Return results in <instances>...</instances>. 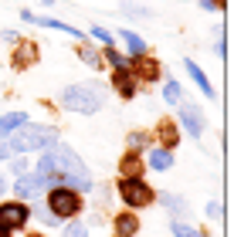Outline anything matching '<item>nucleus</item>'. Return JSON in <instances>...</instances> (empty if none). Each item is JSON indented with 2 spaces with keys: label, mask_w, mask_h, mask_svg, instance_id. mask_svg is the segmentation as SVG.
I'll return each mask as SVG.
<instances>
[{
  "label": "nucleus",
  "mask_w": 251,
  "mask_h": 237,
  "mask_svg": "<svg viewBox=\"0 0 251 237\" xmlns=\"http://www.w3.org/2000/svg\"><path fill=\"white\" fill-rule=\"evenodd\" d=\"M3 142L10 146L14 156H24V153H34V149H51V146H58V132L48 129V125H31V122H27V125H21L17 132H10Z\"/></svg>",
  "instance_id": "f257e3e1"
},
{
  "label": "nucleus",
  "mask_w": 251,
  "mask_h": 237,
  "mask_svg": "<svg viewBox=\"0 0 251 237\" xmlns=\"http://www.w3.org/2000/svg\"><path fill=\"white\" fill-rule=\"evenodd\" d=\"M61 105L65 112H78V116H95L105 105V95L95 85H65L61 88Z\"/></svg>",
  "instance_id": "f03ea898"
},
{
  "label": "nucleus",
  "mask_w": 251,
  "mask_h": 237,
  "mask_svg": "<svg viewBox=\"0 0 251 237\" xmlns=\"http://www.w3.org/2000/svg\"><path fill=\"white\" fill-rule=\"evenodd\" d=\"M48 210H51L58 220H72V217H78V210H82V193H75V190H68V187H51V190H48Z\"/></svg>",
  "instance_id": "7ed1b4c3"
},
{
  "label": "nucleus",
  "mask_w": 251,
  "mask_h": 237,
  "mask_svg": "<svg viewBox=\"0 0 251 237\" xmlns=\"http://www.w3.org/2000/svg\"><path fill=\"white\" fill-rule=\"evenodd\" d=\"M119 197H123V203L129 210H143V207H150L156 200V190L146 187L143 180H119Z\"/></svg>",
  "instance_id": "20e7f679"
},
{
  "label": "nucleus",
  "mask_w": 251,
  "mask_h": 237,
  "mask_svg": "<svg viewBox=\"0 0 251 237\" xmlns=\"http://www.w3.org/2000/svg\"><path fill=\"white\" fill-rule=\"evenodd\" d=\"M0 224L14 234V231H24L27 224H31V207L24 203V200H7V203H0Z\"/></svg>",
  "instance_id": "39448f33"
},
{
  "label": "nucleus",
  "mask_w": 251,
  "mask_h": 237,
  "mask_svg": "<svg viewBox=\"0 0 251 237\" xmlns=\"http://www.w3.org/2000/svg\"><path fill=\"white\" fill-rule=\"evenodd\" d=\"M176 109H180V122H183L187 136H190V139H201L204 129H207V118H204V112H201V105H194V102H180Z\"/></svg>",
  "instance_id": "423d86ee"
},
{
  "label": "nucleus",
  "mask_w": 251,
  "mask_h": 237,
  "mask_svg": "<svg viewBox=\"0 0 251 237\" xmlns=\"http://www.w3.org/2000/svg\"><path fill=\"white\" fill-rule=\"evenodd\" d=\"M44 190H51V183H48L44 176H38V173H24V176H17V180H14V193H17V200L41 197Z\"/></svg>",
  "instance_id": "0eeeda50"
},
{
  "label": "nucleus",
  "mask_w": 251,
  "mask_h": 237,
  "mask_svg": "<svg viewBox=\"0 0 251 237\" xmlns=\"http://www.w3.org/2000/svg\"><path fill=\"white\" fill-rule=\"evenodd\" d=\"M21 17L27 21V24H38V27H48V31H61V34H68V38L82 41L85 34L82 31H75L72 24H65V21H54V17H38V14H31V10H21Z\"/></svg>",
  "instance_id": "6e6552de"
},
{
  "label": "nucleus",
  "mask_w": 251,
  "mask_h": 237,
  "mask_svg": "<svg viewBox=\"0 0 251 237\" xmlns=\"http://www.w3.org/2000/svg\"><path fill=\"white\" fill-rule=\"evenodd\" d=\"M38 54H41V47L34 44V41H17V51L10 54V68H31L34 61H38Z\"/></svg>",
  "instance_id": "1a4fd4ad"
},
{
  "label": "nucleus",
  "mask_w": 251,
  "mask_h": 237,
  "mask_svg": "<svg viewBox=\"0 0 251 237\" xmlns=\"http://www.w3.org/2000/svg\"><path fill=\"white\" fill-rule=\"evenodd\" d=\"M129 75L139 81H156V75H160V65H156V58H132V65H129Z\"/></svg>",
  "instance_id": "9d476101"
},
{
  "label": "nucleus",
  "mask_w": 251,
  "mask_h": 237,
  "mask_svg": "<svg viewBox=\"0 0 251 237\" xmlns=\"http://www.w3.org/2000/svg\"><path fill=\"white\" fill-rule=\"evenodd\" d=\"M156 200L167 207L170 213H173V220H183V217H190V203L183 197H176V193H170V190H160L156 193Z\"/></svg>",
  "instance_id": "9b49d317"
},
{
  "label": "nucleus",
  "mask_w": 251,
  "mask_h": 237,
  "mask_svg": "<svg viewBox=\"0 0 251 237\" xmlns=\"http://www.w3.org/2000/svg\"><path fill=\"white\" fill-rule=\"evenodd\" d=\"M143 159H139V153H126L123 159H119V173H123V180H143Z\"/></svg>",
  "instance_id": "f8f14e48"
},
{
  "label": "nucleus",
  "mask_w": 251,
  "mask_h": 237,
  "mask_svg": "<svg viewBox=\"0 0 251 237\" xmlns=\"http://www.w3.org/2000/svg\"><path fill=\"white\" fill-rule=\"evenodd\" d=\"M156 139H160V149H170V153H173V146L180 142L176 122H160V125H156Z\"/></svg>",
  "instance_id": "ddd939ff"
},
{
  "label": "nucleus",
  "mask_w": 251,
  "mask_h": 237,
  "mask_svg": "<svg viewBox=\"0 0 251 237\" xmlns=\"http://www.w3.org/2000/svg\"><path fill=\"white\" fill-rule=\"evenodd\" d=\"M139 234V217L132 210H126L116 217V237H136Z\"/></svg>",
  "instance_id": "4468645a"
},
{
  "label": "nucleus",
  "mask_w": 251,
  "mask_h": 237,
  "mask_svg": "<svg viewBox=\"0 0 251 237\" xmlns=\"http://www.w3.org/2000/svg\"><path fill=\"white\" fill-rule=\"evenodd\" d=\"M112 85H116V92H119L123 98H136V92H139V81L132 78L129 71H116V75H112Z\"/></svg>",
  "instance_id": "2eb2a0df"
},
{
  "label": "nucleus",
  "mask_w": 251,
  "mask_h": 237,
  "mask_svg": "<svg viewBox=\"0 0 251 237\" xmlns=\"http://www.w3.org/2000/svg\"><path fill=\"white\" fill-rule=\"evenodd\" d=\"M21 125H27V112H7V116H0V142L10 132H17Z\"/></svg>",
  "instance_id": "dca6fc26"
},
{
  "label": "nucleus",
  "mask_w": 251,
  "mask_h": 237,
  "mask_svg": "<svg viewBox=\"0 0 251 237\" xmlns=\"http://www.w3.org/2000/svg\"><path fill=\"white\" fill-rule=\"evenodd\" d=\"M187 71H190V78L197 81V88H201L207 98H214V95H217V92H214V85H210V78L204 75V68H201L197 61H190V58H187Z\"/></svg>",
  "instance_id": "f3484780"
},
{
  "label": "nucleus",
  "mask_w": 251,
  "mask_h": 237,
  "mask_svg": "<svg viewBox=\"0 0 251 237\" xmlns=\"http://www.w3.org/2000/svg\"><path fill=\"white\" fill-rule=\"evenodd\" d=\"M119 38H123V44L129 47V54H132V58H143V54H146V41L139 38L136 31H129V27H123V31H119Z\"/></svg>",
  "instance_id": "a211bd4d"
},
{
  "label": "nucleus",
  "mask_w": 251,
  "mask_h": 237,
  "mask_svg": "<svg viewBox=\"0 0 251 237\" xmlns=\"http://www.w3.org/2000/svg\"><path fill=\"white\" fill-rule=\"evenodd\" d=\"M170 166H173V153H170V149H160V146H153V149H150V169L167 173Z\"/></svg>",
  "instance_id": "6ab92c4d"
},
{
  "label": "nucleus",
  "mask_w": 251,
  "mask_h": 237,
  "mask_svg": "<svg viewBox=\"0 0 251 237\" xmlns=\"http://www.w3.org/2000/svg\"><path fill=\"white\" fill-rule=\"evenodd\" d=\"M102 61H109L116 71H129V65H132V58H126L123 51H116V47H105V58Z\"/></svg>",
  "instance_id": "aec40b11"
},
{
  "label": "nucleus",
  "mask_w": 251,
  "mask_h": 237,
  "mask_svg": "<svg viewBox=\"0 0 251 237\" xmlns=\"http://www.w3.org/2000/svg\"><path fill=\"white\" fill-rule=\"evenodd\" d=\"M31 217H38V224H41V227H58V224H61V220H58V217H54V213H51L44 203L31 207Z\"/></svg>",
  "instance_id": "412c9836"
},
{
  "label": "nucleus",
  "mask_w": 251,
  "mask_h": 237,
  "mask_svg": "<svg viewBox=\"0 0 251 237\" xmlns=\"http://www.w3.org/2000/svg\"><path fill=\"white\" fill-rule=\"evenodd\" d=\"M163 98H167L170 105H180V102H183V88H180V81L170 78L167 85H163Z\"/></svg>",
  "instance_id": "4be33fe9"
},
{
  "label": "nucleus",
  "mask_w": 251,
  "mask_h": 237,
  "mask_svg": "<svg viewBox=\"0 0 251 237\" xmlns=\"http://www.w3.org/2000/svg\"><path fill=\"white\" fill-rule=\"evenodd\" d=\"M170 231H173V237H204L201 231H194L187 220H170Z\"/></svg>",
  "instance_id": "5701e85b"
},
{
  "label": "nucleus",
  "mask_w": 251,
  "mask_h": 237,
  "mask_svg": "<svg viewBox=\"0 0 251 237\" xmlns=\"http://www.w3.org/2000/svg\"><path fill=\"white\" fill-rule=\"evenodd\" d=\"M143 146H150V132H129V149L136 153V149H143Z\"/></svg>",
  "instance_id": "b1692460"
},
{
  "label": "nucleus",
  "mask_w": 251,
  "mask_h": 237,
  "mask_svg": "<svg viewBox=\"0 0 251 237\" xmlns=\"http://www.w3.org/2000/svg\"><path fill=\"white\" fill-rule=\"evenodd\" d=\"M27 166H31V163H27L24 156H10V166H7V169H10L14 176H24V173H31Z\"/></svg>",
  "instance_id": "393cba45"
},
{
  "label": "nucleus",
  "mask_w": 251,
  "mask_h": 237,
  "mask_svg": "<svg viewBox=\"0 0 251 237\" xmlns=\"http://www.w3.org/2000/svg\"><path fill=\"white\" fill-rule=\"evenodd\" d=\"M65 237H88V224H82V220H72V224L65 227Z\"/></svg>",
  "instance_id": "a878e982"
},
{
  "label": "nucleus",
  "mask_w": 251,
  "mask_h": 237,
  "mask_svg": "<svg viewBox=\"0 0 251 237\" xmlns=\"http://www.w3.org/2000/svg\"><path fill=\"white\" fill-rule=\"evenodd\" d=\"M82 61L88 65V68H102V58H99L95 47H82Z\"/></svg>",
  "instance_id": "bb28decb"
},
{
  "label": "nucleus",
  "mask_w": 251,
  "mask_h": 237,
  "mask_svg": "<svg viewBox=\"0 0 251 237\" xmlns=\"http://www.w3.org/2000/svg\"><path fill=\"white\" fill-rule=\"evenodd\" d=\"M88 31H92V38H95V41H102V44H105V47H112V34H109V31H105V27H102V24H92V27H88Z\"/></svg>",
  "instance_id": "cd10ccee"
},
{
  "label": "nucleus",
  "mask_w": 251,
  "mask_h": 237,
  "mask_svg": "<svg viewBox=\"0 0 251 237\" xmlns=\"http://www.w3.org/2000/svg\"><path fill=\"white\" fill-rule=\"evenodd\" d=\"M123 14H129V17H150V10H146V7H139V3H129V0L123 3Z\"/></svg>",
  "instance_id": "c85d7f7f"
},
{
  "label": "nucleus",
  "mask_w": 251,
  "mask_h": 237,
  "mask_svg": "<svg viewBox=\"0 0 251 237\" xmlns=\"http://www.w3.org/2000/svg\"><path fill=\"white\" fill-rule=\"evenodd\" d=\"M214 51H217V58H224V54H227V44H224V27H217V41H214Z\"/></svg>",
  "instance_id": "c756f323"
},
{
  "label": "nucleus",
  "mask_w": 251,
  "mask_h": 237,
  "mask_svg": "<svg viewBox=\"0 0 251 237\" xmlns=\"http://www.w3.org/2000/svg\"><path fill=\"white\" fill-rule=\"evenodd\" d=\"M207 217H210V220H221V217H224V207H221L217 200H210V203H207Z\"/></svg>",
  "instance_id": "7c9ffc66"
},
{
  "label": "nucleus",
  "mask_w": 251,
  "mask_h": 237,
  "mask_svg": "<svg viewBox=\"0 0 251 237\" xmlns=\"http://www.w3.org/2000/svg\"><path fill=\"white\" fill-rule=\"evenodd\" d=\"M201 7H204V10H221L224 0H201Z\"/></svg>",
  "instance_id": "2f4dec72"
},
{
  "label": "nucleus",
  "mask_w": 251,
  "mask_h": 237,
  "mask_svg": "<svg viewBox=\"0 0 251 237\" xmlns=\"http://www.w3.org/2000/svg\"><path fill=\"white\" fill-rule=\"evenodd\" d=\"M0 41H10V44H17V41H21V34H17V31H0Z\"/></svg>",
  "instance_id": "473e14b6"
},
{
  "label": "nucleus",
  "mask_w": 251,
  "mask_h": 237,
  "mask_svg": "<svg viewBox=\"0 0 251 237\" xmlns=\"http://www.w3.org/2000/svg\"><path fill=\"white\" fill-rule=\"evenodd\" d=\"M14 156V153H10V146H7V142H0V159H10Z\"/></svg>",
  "instance_id": "72a5a7b5"
},
{
  "label": "nucleus",
  "mask_w": 251,
  "mask_h": 237,
  "mask_svg": "<svg viewBox=\"0 0 251 237\" xmlns=\"http://www.w3.org/2000/svg\"><path fill=\"white\" fill-rule=\"evenodd\" d=\"M0 237H14V234H10V231H7V227H3V224H0Z\"/></svg>",
  "instance_id": "f704fd0d"
},
{
  "label": "nucleus",
  "mask_w": 251,
  "mask_h": 237,
  "mask_svg": "<svg viewBox=\"0 0 251 237\" xmlns=\"http://www.w3.org/2000/svg\"><path fill=\"white\" fill-rule=\"evenodd\" d=\"M0 193H7V180L3 176H0Z\"/></svg>",
  "instance_id": "c9c22d12"
}]
</instances>
